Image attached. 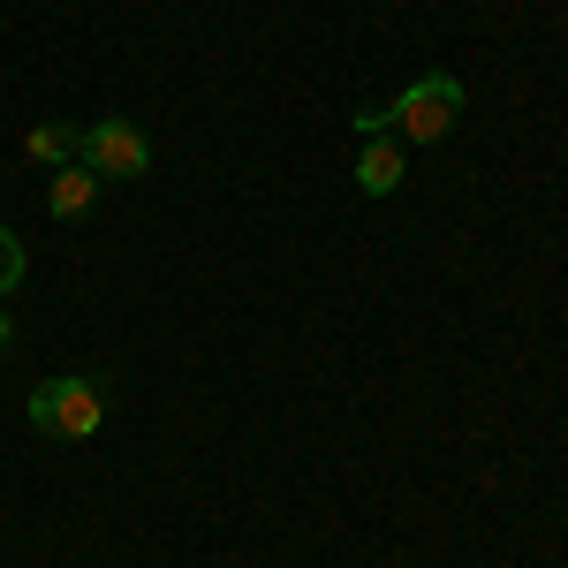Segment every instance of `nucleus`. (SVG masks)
I'll return each instance as SVG.
<instances>
[{"label":"nucleus","instance_id":"nucleus-6","mask_svg":"<svg viewBox=\"0 0 568 568\" xmlns=\"http://www.w3.org/2000/svg\"><path fill=\"white\" fill-rule=\"evenodd\" d=\"M77 144H84V130H69V122H39V130L23 136V152L39 168H77Z\"/></svg>","mask_w":568,"mask_h":568},{"label":"nucleus","instance_id":"nucleus-3","mask_svg":"<svg viewBox=\"0 0 568 568\" xmlns=\"http://www.w3.org/2000/svg\"><path fill=\"white\" fill-rule=\"evenodd\" d=\"M77 160H84L99 182H136V175H152V144H144V130H136V122H122V114L91 122L84 144H77Z\"/></svg>","mask_w":568,"mask_h":568},{"label":"nucleus","instance_id":"nucleus-4","mask_svg":"<svg viewBox=\"0 0 568 568\" xmlns=\"http://www.w3.org/2000/svg\"><path fill=\"white\" fill-rule=\"evenodd\" d=\"M402 175H409V160H402V144H394V136H372V144L356 152V190H364V197H394Z\"/></svg>","mask_w":568,"mask_h":568},{"label":"nucleus","instance_id":"nucleus-1","mask_svg":"<svg viewBox=\"0 0 568 568\" xmlns=\"http://www.w3.org/2000/svg\"><path fill=\"white\" fill-rule=\"evenodd\" d=\"M455 122H463V77H447V69H425L417 84H402L387 99V130L402 144H439Z\"/></svg>","mask_w":568,"mask_h":568},{"label":"nucleus","instance_id":"nucleus-2","mask_svg":"<svg viewBox=\"0 0 568 568\" xmlns=\"http://www.w3.org/2000/svg\"><path fill=\"white\" fill-rule=\"evenodd\" d=\"M23 417H31V433H45V439H91L106 425V394H99V379H84V372H61V379H39V387H31Z\"/></svg>","mask_w":568,"mask_h":568},{"label":"nucleus","instance_id":"nucleus-5","mask_svg":"<svg viewBox=\"0 0 568 568\" xmlns=\"http://www.w3.org/2000/svg\"><path fill=\"white\" fill-rule=\"evenodd\" d=\"M99 205V175H91L84 160L77 168H53V190H45V213L53 220H84Z\"/></svg>","mask_w":568,"mask_h":568},{"label":"nucleus","instance_id":"nucleus-7","mask_svg":"<svg viewBox=\"0 0 568 568\" xmlns=\"http://www.w3.org/2000/svg\"><path fill=\"white\" fill-rule=\"evenodd\" d=\"M23 243H16V235H8V227H0V304H8V288H23Z\"/></svg>","mask_w":568,"mask_h":568},{"label":"nucleus","instance_id":"nucleus-8","mask_svg":"<svg viewBox=\"0 0 568 568\" xmlns=\"http://www.w3.org/2000/svg\"><path fill=\"white\" fill-rule=\"evenodd\" d=\"M8 342H16V326H8V304H0V349H8Z\"/></svg>","mask_w":568,"mask_h":568}]
</instances>
